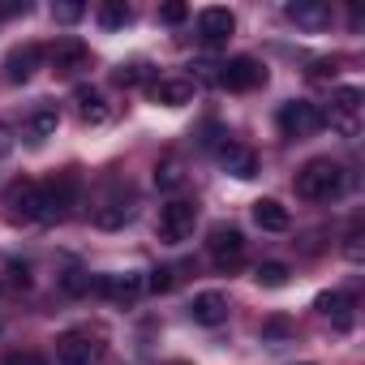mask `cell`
Instances as JSON below:
<instances>
[{
    "label": "cell",
    "mask_w": 365,
    "mask_h": 365,
    "mask_svg": "<svg viewBox=\"0 0 365 365\" xmlns=\"http://www.w3.org/2000/svg\"><path fill=\"white\" fill-rule=\"evenodd\" d=\"M180 176H185V172H180V163L168 159V163H159V172H155V185H159V190H176Z\"/></svg>",
    "instance_id": "cell-26"
},
{
    "label": "cell",
    "mask_w": 365,
    "mask_h": 365,
    "mask_svg": "<svg viewBox=\"0 0 365 365\" xmlns=\"http://www.w3.org/2000/svg\"><path fill=\"white\" fill-rule=\"evenodd\" d=\"M207 250H211V262H215L220 271L245 267V237H241V228H232V224H215Z\"/></svg>",
    "instance_id": "cell-5"
},
{
    "label": "cell",
    "mask_w": 365,
    "mask_h": 365,
    "mask_svg": "<svg viewBox=\"0 0 365 365\" xmlns=\"http://www.w3.org/2000/svg\"><path fill=\"white\" fill-rule=\"evenodd\" d=\"M82 14H86V5H78V0H61V5H52V18H56L61 26L82 22Z\"/></svg>",
    "instance_id": "cell-25"
},
{
    "label": "cell",
    "mask_w": 365,
    "mask_h": 365,
    "mask_svg": "<svg viewBox=\"0 0 365 365\" xmlns=\"http://www.w3.org/2000/svg\"><path fill=\"white\" fill-rule=\"evenodd\" d=\"M348 305H352V301H348L344 292H322V297H318V309H322L327 318H335L339 327H348Z\"/></svg>",
    "instance_id": "cell-23"
},
{
    "label": "cell",
    "mask_w": 365,
    "mask_h": 365,
    "mask_svg": "<svg viewBox=\"0 0 365 365\" xmlns=\"http://www.w3.org/2000/svg\"><path fill=\"white\" fill-rule=\"evenodd\" d=\"M150 95H155V103H168V108H185V103H194L198 86H194V82H185V78H168V82H159Z\"/></svg>",
    "instance_id": "cell-16"
},
{
    "label": "cell",
    "mask_w": 365,
    "mask_h": 365,
    "mask_svg": "<svg viewBox=\"0 0 365 365\" xmlns=\"http://www.w3.org/2000/svg\"><path fill=\"white\" fill-rule=\"evenodd\" d=\"M297 198L305 202H331L344 194V168L335 159H309L301 172H297Z\"/></svg>",
    "instance_id": "cell-1"
},
{
    "label": "cell",
    "mask_w": 365,
    "mask_h": 365,
    "mask_svg": "<svg viewBox=\"0 0 365 365\" xmlns=\"http://www.w3.org/2000/svg\"><path fill=\"white\" fill-rule=\"evenodd\" d=\"M39 56H43V48H39V43L14 48V52H9V61H5V69H9V82H31V73H35Z\"/></svg>",
    "instance_id": "cell-17"
},
{
    "label": "cell",
    "mask_w": 365,
    "mask_h": 365,
    "mask_svg": "<svg viewBox=\"0 0 365 365\" xmlns=\"http://www.w3.org/2000/svg\"><path fill=\"white\" fill-rule=\"evenodd\" d=\"M129 215H133V207L129 202H103L99 211H95V228H125L129 224Z\"/></svg>",
    "instance_id": "cell-20"
},
{
    "label": "cell",
    "mask_w": 365,
    "mask_h": 365,
    "mask_svg": "<svg viewBox=\"0 0 365 365\" xmlns=\"http://www.w3.org/2000/svg\"><path fill=\"white\" fill-rule=\"evenodd\" d=\"M73 99H78V116H82L86 125H108V116H112V112H108V103H103V95H99V91L82 86Z\"/></svg>",
    "instance_id": "cell-19"
},
{
    "label": "cell",
    "mask_w": 365,
    "mask_h": 365,
    "mask_svg": "<svg viewBox=\"0 0 365 365\" xmlns=\"http://www.w3.org/2000/svg\"><path fill=\"white\" fill-rule=\"evenodd\" d=\"M185 18H190V9H185V5H176V0H172V5H163V9H159V22H168V26L185 22Z\"/></svg>",
    "instance_id": "cell-27"
},
{
    "label": "cell",
    "mask_w": 365,
    "mask_h": 365,
    "mask_svg": "<svg viewBox=\"0 0 365 365\" xmlns=\"http://www.w3.org/2000/svg\"><path fill=\"white\" fill-rule=\"evenodd\" d=\"M129 5H125V0H108V5L99 9V26L103 31H120V26H129Z\"/></svg>",
    "instance_id": "cell-21"
},
{
    "label": "cell",
    "mask_w": 365,
    "mask_h": 365,
    "mask_svg": "<svg viewBox=\"0 0 365 365\" xmlns=\"http://www.w3.org/2000/svg\"><path fill=\"white\" fill-rule=\"evenodd\" d=\"M356 112H361V91H356V86H339V91L331 95V125L352 138V133H356Z\"/></svg>",
    "instance_id": "cell-10"
},
{
    "label": "cell",
    "mask_w": 365,
    "mask_h": 365,
    "mask_svg": "<svg viewBox=\"0 0 365 365\" xmlns=\"http://www.w3.org/2000/svg\"><path fill=\"white\" fill-rule=\"evenodd\" d=\"M5 207H9V220H35L39 211V180H14L5 190Z\"/></svg>",
    "instance_id": "cell-9"
},
{
    "label": "cell",
    "mask_w": 365,
    "mask_h": 365,
    "mask_svg": "<svg viewBox=\"0 0 365 365\" xmlns=\"http://www.w3.org/2000/svg\"><path fill=\"white\" fill-rule=\"evenodd\" d=\"M103 352V344L91 335V331H65L56 339V361L61 365H95Z\"/></svg>",
    "instance_id": "cell-7"
},
{
    "label": "cell",
    "mask_w": 365,
    "mask_h": 365,
    "mask_svg": "<svg viewBox=\"0 0 365 365\" xmlns=\"http://www.w3.org/2000/svg\"><path fill=\"white\" fill-rule=\"evenodd\" d=\"M215 82H220L224 91H254V86L267 82V69H262L254 56H232L228 65H220Z\"/></svg>",
    "instance_id": "cell-6"
},
{
    "label": "cell",
    "mask_w": 365,
    "mask_h": 365,
    "mask_svg": "<svg viewBox=\"0 0 365 365\" xmlns=\"http://www.w3.org/2000/svg\"><path fill=\"white\" fill-rule=\"evenodd\" d=\"M254 224H258L262 232H288L292 215H288L284 202H275V198H258V202H254Z\"/></svg>",
    "instance_id": "cell-15"
},
{
    "label": "cell",
    "mask_w": 365,
    "mask_h": 365,
    "mask_svg": "<svg viewBox=\"0 0 365 365\" xmlns=\"http://www.w3.org/2000/svg\"><path fill=\"white\" fill-rule=\"evenodd\" d=\"M232 31H237V18H232L228 9L211 5V9H202V14H198V35H202L207 43H224Z\"/></svg>",
    "instance_id": "cell-13"
},
{
    "label": "cell",
    "mask_w": 365,
    "mask_h": 365,
    "mask_svg": "<svg viewBox=\"0 0 365 365\" xmlns=\"http://www.w3.org/2000/svg\"><path fill=\"white\" fill-rule=\"evenodd\" d=\"M275 120H279V133H284V138H309V133H318V129L327 125L322 108H318V103H305V99H288Z\"/></svg>",
    "instance_id": "cell-4"
},
{
    "label": "cell",
    "mask_w": 365,
    "mask_h": 365,
    "mask_svg": "<svg viewBox=\"0 0 365 365\" xmlns=\"http://www.w3.org/2000/svg\"><path fill=\"white\" fill-rule=\"evenodd\" d=\"M9 150H14V133H9V129H5V125H0V159H5V155H9Z\"/></svg>",
    "instance_id": "cell-34"
},
{
    "label": "cell",
    "mask_w": 365,
    "mask_h": 365,
    "mask_svg": "<svg viewBox=\"0 0 365 365\" xmlns=\"http://www.w3.org/2000/svg\"><path fill=\"white\" fill-rule=\"evenodd\" d=\"M86 65H91V48H86L82 39H65V43L52 48V69H56V73H78V69H86Z\"/></svg>",
    "instance_id": "cell-14"
},
{
    "label": "cell",
    "mask_w": 365,
    "mask_h": 365,
    "mask_svg": "<svg viewBox=\"0 0 365 365\" xmlns=\"http://www.w3.org/2000/svg\"><path fill=\"white\" fill-rule=\"evenodd\" d=\"M73 198H78V172L65 168V172H56L52 180H43V185H39V211H35V224H61V220L69 215Z\"/></svg>",
    "instance_id": "cell-2"
},
{
    "label": "cell",
    "mask_w": 365,
    "mask_h": 365,
    "mask_svg": "<svg viewBox=\"0 0 365 365\" xmlns=\"http://www.w3.org/2000/svg\"><path fill=\"white\" fill-rule=\"evenodd\" d=\"M95 288H99L108 301H116V305H133V301L146 292V279H142L138 271H125V275H103Z\"/></svg>",
    "instance_id": "cell-8"
},
{
    "label": "cell",
    "mask_w": 365,
    "mask_h": 365,
    "mask_svg": "<svg viewBox=\"0 0 365 365\" xmlns=\"http://www.w3.org/2000/svg\"><path fill=\"white\" fill-rule=\"evenodd\" d=\"M288 22H297L301 31H322V26H331V5L327 0H292Z\"/></svg>",
    "instance_id": "cell-12"
},
{
    "label": "cell",
    "mask_w": 365,
    "mask_h": 365,
    "mask_svg": "<svg viewBox=\"0 0 365 365\" xmlns=\"http://www.w3.org/2000/svg\"><path fill=\"white\" fill-rule=\"evenodd\" d=\"M220 159H224V168H228L232 176H241V180H250V176L258 172V155H254L250 146H237V142H228V146L220 150Z\"/></svg>",
    "instance_id": "cell-18"
},
{
    "label": "cell",
    "mask_w": 365,
    "mask_h": 365,
    "mask_svg": "<svg viewBox=\"0 0 365 365\" xmlns=\"http://www.w3.org/2000/svg\"><path fill=\"white\" fill-rule=\"evenodd\" d=\"M14 14H26V0L18 5V0H5V5H0V18H14Z\"/></svg>",
    "instance_id": "cell-33"
},
{
    "label": "cell",
    "mask_w": 365,
    "mask_h": 365,
    "mask_svg": "<svg viewBox=\"0 0 365 365\" xmlns=\"http://www.w3.org/2000/svg\"><path fill=\"white\" fill-rule=\"evenodd\" d=\"M5 365H48V356L43 352H9Z\"/></svg>",
    "instance_id": "cell-28"
},
{
    "label": "cell",
    "mask_w": 365,
    "mask_h": 365,
    "mask_svg": "<svg viewBox=\"0 0 365 365\" xmlns=\"http://www.w3.org/2000/svg\"><path fill=\"white\" fill-rule=\"evenodd\" d=\"M138 78H142V73H138V65H120V69H116V82H120V86H133Z\"/></svg>",
    "instance_id": "cell-30"
},
{
    "label": "cell",
    "mask_w": 365,
    "mask_h": 365,
    "mask_svg": "<svg viewBox=\"0 0 365 365\" xmlns=\"http://www.w3.org/2000/svg\"><path fill=\"white\" fill-rule=\"evenodd\" d=\"M262 335H288V318H271V322L262 327Z\"/></svg>",
    "instance_id": "cell-32"
},
{
    "label": "cell",
    "mask_w": 365,
    "mask_h": 365,
    "mask_svg": "<svg viewBox=\"0 0 365 365\" xmlns=\"http://www.w3.org/2000/svg\"><path fill=\"white\" fill-rule=\"evenodd\" d=\"M86 288H91V279H82V271L65 275V292H86Z\"/></svg>",
    "instance_id": "cell-31"
},
{
    "label": "cell",
    "mask_w": 365,
    "mask_h": 365,
    "mask_svg": "<svg viewBox=\"0 0 365 365\" xmlns=\"http://www.w3.org/2000/svg\"><path fill=\"white\" fill-rule=\"evenodd\" d=\"M56 125H61L56 108H39V112L31 116V142H43V138H52V133H56Z\"/></svg>",
    "instance_id": "cell-22"
},
{
    "label": "cell",
    "mask_w": 365,
    "mask_h": 365,
    "mask_svg": "<svg viewBox=\"0 0 365 365\" xmlns=\"http://www.w3.org/2000/svg\"><path fill=\"white\" fill-rule=\"evenodd\" d=\"M194 224H198V207L185 202V198H172L159 207V237L168 245H180V241H190L194 237Z\"/></svg>",
    "instance_id": "cell-3"
},
{
    "label": "cell",
    "mask_w": 365,
    "mask_h": 365,
    "mask_svg": "<svg viewBox=\"0 0 365 365\" xmlns=\"http://www.w3.org/2000/svg\"><path fill=\"white\" fill-rule=\"evenodd\" d=\"M190 318L198 322V327H220V322H228V297L224 292H198L194 301H190Z\"/></svg>",
    "instance_id": "cell-11"
},
{
    "label": "cell",
    "mask_w": 365,
    "mask_h": 365,
    "mask_svg": "<svg viewBox=\"0 0 365 365\" xmlns=\"http://www.w3.org/2000/svg\"><path fill=\"white\" fill-rule=\"evenodd\" d=\"M258 284L262 288H284L288 284V267L284 262H262L258 267Z\"/></svg>",
    "instance_id": "cell-24"
},
{
    "label": "cell",
    "mask_w": 365,
    "mask_h": 365,
    "mask_svg": "<svg viewBox=\"0 0 365 365\" xmlns=\"http://www.w3.org/2000/svg\"><path fill=\"white\" fill-rule=\"evenodd\" d=\"M146 288H150V292H168V288H172V271H163V267H159V271H150Z\"/></svg>",
    "instance_id": "cell-29"
}]
</instances>
